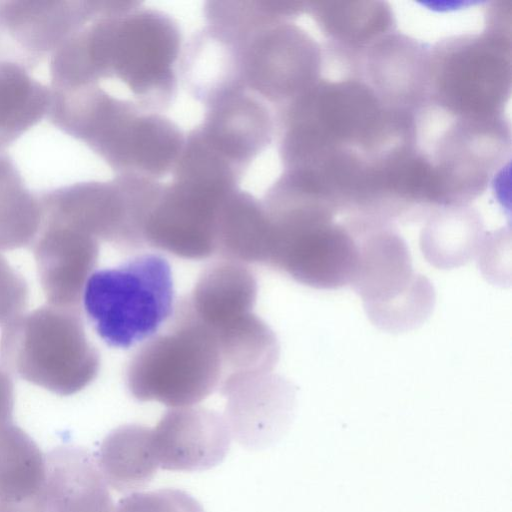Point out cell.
Here are the masks:
<instances>
[{
  "instance_id": "obj_16",
  "label": "cell",
  "mask_w": 512,
  "mask_h": 512,
  "mask_svg": "<svg viewBox=\"0 0 512 512\" xmlns=\"http://www.w3.org/2000/svg\"><path fill=\"white\" fill-rule=\"evenodd\" d=\"M159 467L171 471H203L220 464L231 443L226 420L202 407L168 410L152 429Z\"/></svg>"
},
{
  "instance_id": "obj_4",
  "label": "cell",
  "mask_w": 512,
  "mask_h": 512,
  "mask_svg": "<svg viewBox=\"0 0 512 512\" xmlns=\"http://www.w3.org/2000/svg\"><path fill=\"white\" fill-rule=\"evenodd\" d=\"M484 29L430 44L428 102L453 118L505 117L511 95L510 2H488Z\"/></svg>"
},
{
  "instance_id": "obj_3",
  "label": "cell",
  "mask_w": 512,
  "mask_h": 512,
  "mask_svg": "<svg viewBox=\"0 0 512 512\" xmlns=\"http://www.w3.org/2000/svg\"><path fill=\"white\" fill-rule=\"evenodd\" d=\"M262 203L270 226L266 266L316 289L351 286L358 247L332 206L279 177Z\"/></svg>"
},
{
  "instance_id": "obj_22",
  "label": "cell",
  "mask_w": 512,
  "mask_h": 512,
  "mask_svg": "<svg viewBox=\"0 0 512 512\" xmlns=\"http://www.w3.org/2000/svg\"><path fill=\"white\" fill-rule=\"evenodd\" d=\"M249 379L224 393L229 396L225 420L231 435L241 445L261 449L284 432L291 416L293 395L287 389L252 391Z\"/></svg>"
},
{
  "instance_id": "obj_14",
  "label": "cell",
  "mask_w": 512,
  "mask_h": 512,
  "mask_svg": "<svg viewBox=\"0 0 512 512\" xmlns=\"http://www.w3.org/2000/svg\"><path fill=\"white\" fill-rule=\"evenodd\" d=\"M48 304L80 310L99 257V241L67 224L42 219L31 246Z\"/></svg>"
},
{
  "instance_id": "obj_26",
  "label": "cell",
  "mask_w": 512,
  "mask_h": 512,
  "mask_svg": "<svg viewBox=\"0 0 512 512\" xmlns=\"http://www.w3.org/2000/svg\"><path fill=\"white\" fill-rule=\"evenodd\" d=\"M49 102L48 86L0 62V154L48 113Z\"/></svg>"
},
{
  "instance_id": "obj_11",
  "label": "cell",
  "mask_w": 512,
  "mask_h": 512,
  "mask_svg": "<svg viewBox=\"0 0 512 512\" xmlns=\"http://www.w3.org/2000/svg\"><path fill=\"white\" fill-rule=\"evenodd\" d=\"M234 191L175 178L163 183L145 221L146 246L188 260L216 255L218 216Z\"/></svg>"
},
{
  "instance_id": "obj_28",
  "label": "cell",
  "mask_w": 512,
  "mask_h": 512,
  "mask_svg": "<svg viewBox=\"0 0 512 512\" xmlns=\"http://www.w3.org/2000/svg\"><path fill=\"white\" fill-rule=\"evenodd\" d=\"M114 512H204L189 493L173 488L135 492L118 501Z\"/></svg>"
},
{
  "instance_id": "obj_29",
  "label": "cell",
  "mask_w": 512,
  "mask_h": 512,
  "mask_svg": "<svg viewBox=\"0 0 512 512\" xmlns=\"http://www.w3.org/2000/svg\"><path fill=\"white\" fill-rule=\"evenodd\" d=\"M29 302L25 278L0 254V327L24 313Z\"/></svg>"
},
{
  "instance_id": "obj_12",
  "label": "cell",
  "mask_w": 512,
  "mask_h": 512,
  "mask_svg": "<svg viewBox=\"0 0 512 512\" xmlns=\"http://www.w3.org/2000/svg\"><path fill=\"white\" fill-rule=\"evenodd\" d=\"M90 1H0V62L30 72L86 21Z\"/></svg>"
},
{
  "instance_id": "obj_30",
  "label": "cell",
  "mask_w": 512,
  "mask_h": 512,
  "mask_svg": "<svg viewBox=\"0 0 512 512\" xmlns=\"http://www.w3.org/2000/svg\"><path fill=\"white\" fill-rule=\"evenodd\" d=\"M14 384L9 373L0 366V427L13 422Z\"/></svg>"
},
{
  "instance_id": "obj_18",
  "label": "cell",
  "mask_w": 512,
  "mask_h": 512,
  "mask_svg": "<svg viewBox=\"0 0 512 512\" xmlns=\"http://www.w3.org/2000/svg\"><path fill=\"white\" fill-rule=\"evenodd\" d=\"M308 14L325 38L324 46L357 74L362 54L397 29V20L384 1H310Z\"/></svg>"
},
{
  "instance_id": "obj_20",
  "label": "cell",
  "mask_w": 512,
  "mask_h": 512,
  "mask_svg": "<svg viewBox=\"0 0 512 512\" xmlns=\"http://www.w3.org/2000/svg\"><path fill=\"white\" fill-rule=\"evenodd\" d=\"M257 293L256 277L246 264L219 259L205 267L185 298L196 318L216 330L252 313Z\"/></svg>"
},
{
  "instance_id": "obj_9",
  "label": "cell",
  "mask_w": 512,
  "mask_h": 512,
  "mask_svg": "<svg viewBox=\"0 0 512 512\" xmlns=\"http://www.w3.org/2000/svg\"><path fill=\"white\" fill-rule=\"evenodd\" d=\"M295 20L266 24L242 44L245 89L273 108L298 97L323 77L324 46Z\"/></svg>"
},
{
  "instance_id": "obj_8",
  "label": "cell",
  "mask_w": 512,
  "mask_h": 512,
  "mask_svg": "<svg viewBox=\"0 0 512 512\" xmlns=\"http://www.w3.org/2000/svg\"><path fill=\"white\" fill-rule=\"evenodd\" d=\"M347 222L358 247L351 288L362 298L369 319L389 332L421 325L434 306V289L413 270L407 244L394 223L366 216H352Z\"/></svg>"
},
{
  "instance_id": "obj_27",
  "label": "cell",
  "mask_w": 512,
  "mask_h": 512,
  "mask_svg": "<svg viewBox=\"0 0 512 512\" xmlns=\"http://www.w3.org/2000/svg\"><path fill=\"white\" fill-rule=\"evenodd\" d=\"M39 193L25 186L13 159L0 154V250L28 248L41 226Z\"/></svg>"
},
{
  "instance_id": "obj_15",
  "label": "cell",
  "mask_w": 512,
  "mask_h": 512,
  "mask_svg": "<svg viewBox=\"0 0 512 512\" xmlns=\"http://www.w3.org/2000/svg\"><path fill=\"white\" fill-rule=\"evenodd\" d=\"M196 128L218 154L245 174L275 139V113L263 99L240 91L207 106Z\"/></svg>"
},
{
  "instance_id": "obj_25",
  "label": "cell",
  "mask_w": 512,
  "mask_h": 512,
  "mask_svg": "<svg viewBox=\"0 0 512 512\" xmlns=\"http://www.w3.org/2000/svg\"><path fill=\"white\" fill-rule=\"evenodd\" d=\"M96 460L114 490L126 493L145 487L159 467L152 429L138 424L115 428L103 439Z\"/></svg>"
},
{
  "instance_id": "obj_6",
  "label": "cell",
  "mask_w": 512,
  "mask_h": 512,
  "mask_svg": "<svg viewBox=\"0 0 512 512\" xmlns=\"http://www.w3.org/2000/svg\"><path fill=\"white\" fill-rule=\"evenodd\" d=\"M100 364L78 309L44 305L15 318L0 336L1 367L56 395L83 390L97 377Z\"/></svg>"
},
{
  "instance_id": "obj_1",
  "label": "cell",
  "mask_w": 512,
  "mask_h": 512,
  "mask_svg": "<svg viewBox=\"0 0 512 512\" xmlns=\"http://www.w3.org/2000/svg\"><path fill=\"white\" fill-rule=\"evenodd\" d=\"M179 23L138 1H92L87 20L51 61L65 87L120 84L141 107L164 113L174 103L184 45Z\"/></svg>"
},
{
  "instance_id": "obj_5",
  "label": "cell",
  "mask_w": 512,
  "mask_h": 512,
  "mask_svg": "<svg viewBox=\"0 0 512 512\" xmlns=\"http://www.w3.org/2000/svg\"><path fill=\"white\" fill-rule=\"evenodd\" d=\"M224 368L214 332L186 298L175 304L167 331L154 335L129 360L125 381L137 400L190 407L220 388Z\"/></svg>"
},
{
  "instance_id": "obj_19",
  "label": "cell",
  "mask_w": 512,
  "mask_h": 512,
  "mask_svg": "<svg viewBox=\"0 0 512 512\" xmlns=\"http://www.w3.org/2000/svg\"><path fill=\"white\" fill-rule=\"evenodd\" d=\"M44 512H114L96 457L76 445L45 455Z\"/></svg>"
},
{
  "instance_id": "obj_10",
  "label": "cell",
  "mask_w": 512,
  "mask_h": 512,
  "mask_svg": "<svg viewBox=\"0 0 512 512\" xmlns=\"http://www.w3.org/2000/svg\"><path fill=\"white\" fill-rule=\"evenodd\" d=\"M184 141L180 126L164 113L125 100L104 123L89 149L115 175L160 181L172 174Z\"/></svg>"
},
{
  "instance_id": "obj_24",
  "label": "cell",
  "mask_w": 512,
  "mask_h": 512,
  "mask_svg": "<svg viewBox=\"0 0 512 512\" xmlns=\"http://www.w3.org/2000/svg\"><path fill=\"white\" fill-rule=\"evenodd\" d=\"M270 226L262 200L240 188L223 203L217 223L216 255L266 265Z\"/></svg>"
},
{
  "instance_id": "obj_17",
  "label": "cell",
  "mask_w": 512,
  "mask_h": 512,
  "mask_svg": "<svg viewBox=\"0 0 512 512\" xmlns=\"http://www.w3.org/2000/svg\"><path fill=\"white\" fill-rule=\"evenodd\" d=\"M242 44L205 23L184 41L179 78L188 93L205 108L245 89Z\"/></svg>"
},
{
  "instance_id": "obj_13",
  "label": "cell",
  "mask_w": 512,
  "mask_h": 512,
  "mask_svg": "<svg viewBox=\"0 0 512 512\" xmlns=\"http://www.w3.org/2000/svg\"><path fill=\"white\" fill-rule=\"evenodd\" d=\"M430 44L397 28L362 54L359 78L387 107L416 113L428 102Z\"/></svg>"
},
{
  "instance_id": "obj_2",
  "label": "cell",
  "mask_w": 512,
  "mask_h": 512,
  "mask_svg": "<svg viewBox=\"0 0 512 512\" xmlns=\"http://www.w3.org/2000/svg\"><path fill=\"white\" fill-rule=\"evenodd\" d=\"M282 170L350 154L375 163L416 137L415 114L387 107L361 79L322 77L274 108Z\"/></svg>"
},
{
  "instance_id": "obj_23",
  "label": "cell",
  "mask_w": 512,
  "mask_h": 512,
  "mask_svg": "<svg viewBox=\"0 0 512 512\" xmlns=\"http://www.w3.org/2000/svg\"><path fill=\"white\" fill-rule=\"evenodd\" d=\"M424 219L421 251L439 269L466 264L479 253L487 236L483 219L471 204L436 207Z\"/></svg>"
},
{
  "instance_id": "obj_21",
  "label": "cell",
  "mask_w": 512,
  "mask_h": 512,
  "mask_svg": "<svg viewBox=\"0 0 512 512\" xmlns=\"http://www.w3.org/2000/svg\"><path fill=\"white\" fill-rule=\"evenodd\" d=\"M45 455L20 427H0V509L44 512Z\"/></svg>"
},
{
  "instance_id": "obj_7",
  "label": "cell",
  "mask_w": 512,
  "mask_h": 512,
  "mask_svg": "<svg viewBox=\"0 0 512 512\" xmlns=\"http://www.w3.org/2000/svg\"><path fill=\"white\" fill-rule=\"evenodd\" d=\"M82 303L98 336L110 347L128 349L156 335L173 315L171 266L162 255L145 253L94 271Z\"/></svg>"
}]
</instances>
